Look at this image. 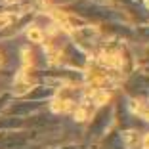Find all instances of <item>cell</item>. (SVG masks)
<instances>
[{
	"instance_id": "5",
	"label": "cell",
	"mask_w": 149,
	"mask_h": 149,
	"mask_svg": "<svg viewBox=\"0 0 149 149\" xmlns=\"http://www.w3.org/2000/svg\"><path fill=\"white\" fill-rule=\"evenodd\" d=\"M73 117L77 123H84V120H88V118L92 117V109H88L86 105H79V107H74L73 109Z\"/></svg>"
},
{
	"instance_id": "6",
	"label": "cell",
	"mask_w": 149,
	"mask_h": 149,
	"mask_svg": "<svg viewBox=\"0 0 149 149\" xmlns=\"http://www.w3.org/2000/svg\"><path fill=\"white\" fill-rule=\"evenodd\" d=\"M27 38L31 42H44V31L38 27H29L27 29Z\"/></svg>"
},
{
	"instance_id": "10",
	"label": "cell",
	"mask_w": 149,
	"mask_h": 149,
	"mask_svg": "<svg viewBox=\"0 0 149 149\" xmlns=\"http://www.w3.org/2000/svg\"><path fill=\"white\" fill-rule=\"evenodd\" d=\"M0 63H2V57H0Z\"/></svg>"
},
{
	"instance_id": "7",
	"label": "cell",
	"mask_w": 149,
	"mask_h": 149,
	"mask_svg": "<svg viewBox=\"0 0 149 149\" xmlns=\"http://www.w3.org/2000/svg\"><path fill=\"white\" fill-rule=\"evenodd\" d=\"M140 145H141V149H149V132L145 134V136H141Z\"/></svg>"
},
{
	"instance_id": "4",
	"label": "cell",
	"mask_w": 149,
	"mask_h": 149,
	"mask_svg": "<svg viewBox=\"0 0 149 149\" xmlns=\"http://www.w3.org/2000/svg\"><path fill=\"white\" fill-rule=\"evenodd\" d=\"M123 141L128 149H138L140 147V141H141V136L136 130H126L123 134Z\"/></svg>"
},
{
	"instance_id": "1",
	"label": "cell",
	"mask_w": 149,
	"mask_h": 149,
	"mask_svg": "<svg viewBox=\"0 0 149 149\" xmlns=\"http://www.w3.org/2000/svg\"><path fill=\"white\" fill-rule=\"evenodd\" d=\"M97 63L105 69H111V71H118L123 67V57L118 52H101L97 56Z\"/></svg>"
},
{
	"instance_id": "8",
	"label": "cell",
	"mask_w": 149,
	"mask_h": 149,
	"mask_svg": "<svg viewBox=\"0 0 149 149\" xmlns=\"http://www.w3.org/2000/svg\"><path fill=\"white\" fill-rule=\"evenodd\" d=\"M4 2H8V4H12V2H17V0H4Z\"/></svg>"
},
{
	"instance_id": "9",
	"label": "cell",
	"mask_w": 149,
	"mask_h": 149,
	"mask_svg": "<svg viewBox=\"0 0 149 149\" xmlns=\"http://www.w3.org/2000/svg\"><path fill=\"white\" fill-rule=\"evenodd\" d=\"M143 2H145V6H147V8H149V0H143Z\"/></svg>"
},
{
	"instance_id": "3",
	"label": "cell",
	"mask_w": 149,
	"mask_h": 149,
	"mask_svg": "<svg viewBox=\"0 0 149 149\" xmlns=\"http://www.w3.org/2000/svg\"><path fill=\"white\" fill-rule=\"evenodd\" d=\"M128 107H130L132 113H136L138 117H141L143 120H147V123H149V103L140 101V100H132Z\"/></svg>"
},
{
	"instance_id": "2",
	"label": "cell",
	"mask_w": 149,
	"mask_h": 149,
	"mask_svg": "<svg viewBox=\"0 0 149 149\" xmlns=\"http://www.w3.org/2000/svg\"><path fill=\"white\" fill-rule=\"evenodd\" d=\"M50 109H52L54 113H69V111L74 109V105H73V101H71L69 97L56 96L52 100V103H50Z\"/></svg>"
}]
</instances>
